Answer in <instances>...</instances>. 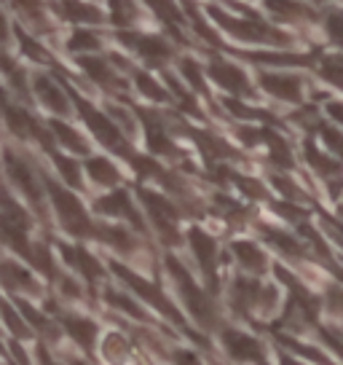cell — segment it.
<instances>
[{
	"label": "cell",
	"instance_id": "816d5d0a",
	"mask_svg": "<svg viewBox=\"0 0 343 365\" xmlns=\"http://www.w3.org/2000/svg\"><path fill=\"white\" fill-rule=\"evenodd\" d=\"M341 212H343V207H341Z\"/></svg>",
	"mask_w": 343,
	"mask_h": 365
},
{
	"label": "cell",
	"instance_id": "d6986e66",
	"mask_svg": "<svg viewBox=\"0 0 343 365\" xmlns=\"http://www.w3.org/2000/svg\"><path fill=\"white\" fill-rule=\"evenodd\" d=\"M94 210H97L100 215L121 217V220H126V223H132L137 231L145 228V223H142V217H139V212H137V207L132 205L129 194L121 191V188H115V191H110V194L100 196V199L94 202Z\"/></svg>",
	"mask_w": 343,
	"mask_h": 365
},
{
	"label": "cell",
	"instance_id": "52a82bcc",
	"mask_svg": "<svg viewBox=\"0 0 343 365\" xmlns=\"http://www.w3.org/2000/svg\"><path fill=\"white\" fill-rule=\"evenodd\" d=\"M6 172H9L14 185L22 191L24 199L35 207V212L46 215V210H43V182H46V178L24 156H16L14 150H6Z\"/></svg>",
	"mask_w": 343,
	"mask_h": 365
},
{
	"label": "cell",
	"instance_id": "f1b7e54d",
	"mask_svg": "<svg viewBox=\"0 0 343 365\" xmlns=\"http://www.w3.org/2000/svg\"><path fill=\"white\" fill-rule=\"evenodd\" d=\"M183 3V11H185V19H188V27L194 30V35L199 41H204V43H212V46H223L220 43V38L215 35V24L206 22V14L196 6V0H180Z\"/></svg>",
	"mask_w": 343,
	"mask_h": 365
},
{
	"label": "cell",
	"instance_id": "6da1fadb",
	"mask_svg": "<svg viewBox=\"0 0 343 365\" xmlns=\"http://www.w3.org/2000/svg\"><path fill=\"white\" fill-rule=\"evenodd\" d=\"M206 16L226 35L244 41V43L263 46V48H290L295 43L292 35L285 33L276 24H268L265 19H260L244 3H233V11H226L223 6H206Z\"/></svg>",
	"mask_w": 343,
	"mask_h": 365
},
{
	"label": "cell",
	"instance_id": "ba28073f",
	"mask_svg": "<svg viewBox=\"0 0 343 365\" xmlns=\"http://www.w3.org/2000/svg\"><path fill=\"white\" fill-rule=\"evenodd\" d=\"M206 76L215 81L223 91H228L231 97H239V100H252L255 97V86H252L250 76L233 59L212 54L209 65H206Z\"/></svg>",
	"mask_w": 343,
	"mask_h": 365
},
{
	"label": "cell",
	"instance_id": "4316f807",
	"mask_svg": "<svg viewBox=\"0 0 343 365\" xmlns=\"http://www.w3.org/2000/svg\"><path fill=\"white\" fill-rule=\"evenodd\" d=\"M107 16L118 30H134L145 19L139 0H107Z\"/></svg>",
	"mask_w": 343,
	"mask_h": 365
},
{
	"label": "cell",
	"instance_id": "ac0fdd59",
	"mask_svg": "<svg viewBox=\"0 0 343 365\" xmlns=\"http://www.w3.org/2000/svg\"><path fill=\"white\" fill-rule=\"evenodd\" d=\"M150 9V14L164 24V30L172 35V41L177 43H185V27H188V19H185L183 3L180 0H142Z\"/></svg>",
	"mask_w": 343,
	"mask_h": 365
},
{
	"label": "cell",
	"instance_id": "603a6c76",
	"mask_svg": "<svg viewBox=\"0 0 343 365\" xmlns=\"http://www.w3.org/2000/svg\"><path fill=\"white\" fill-rule=\"evenodd\" d=\"M260 234H263V240L268 242L271 247H276L285 258L303 261V258L311 252L309 245H306V240H297V237L287 234V231H279V228H271V226H260Z\"/></svg>",
	"mask_w": 343,
	"mask_h": 365
},
{
	"label": "cell",
	"instance_id": "3957f363",
	"mask_svg": "<svg viewBox=\"0 0 343 365\" xmlns=\"http://www.w3.org/2000/svg\"><path fill=\"white\" fill-rule=\"evenodd\" d=\"M46 188H48L51 207H54L62 228L68 234H73V237H78V240H94L97 231H100V223H94L92 217H89L86 207L78 202V196H73L68 188H62L59 182L48 180V178H46Z\"/></svg>",
	"mask_w": 343,
	"mask_h": 365
},
{
	"label": "cell",
	"instance_id": "f6af8a7d",
	"mask_svg": "<svg viewBox=\"0 0 343 365\" xmlns=\"http://www.w3.org/2000/svg\"><path fill=\"white\" fill-rule=\"evenodd\" d=\"M324 33L335 46H343V9L324 14Z\"/></svg>",
	"mask_w": 343,
	"mask_h": 365
},
{
	"label": "cell",
	"instance_id": "7bdbcfd3",
	"mask_svg": "<svg viewBox=\"0 0 343 365\" xmlns=\"http://www.w3.org/2000/svg\"><path fill=\"white\" fill-rule=\"evenodd\" d=\"M105 113L113 118L115 124H118V129H121L126 137L134 135V129H137V121H134V115L129 113V108H124V105H107V108H105Z\"/></svg>",
	"mask_w": 343,
	"mask_h": 365
},
{
	"label": "cell",
	"instance_id": "5bb4252c",
	"mask_svg": "<svg viewBox=\"0 0 343 365\" xmlns=\"http://www.w3.org/2000/svg\"><path fill=\"white\" fill-rule=\"evenodd\" d=\"M188 245L194 250V258L199 263L201 274L206 277V282L209 285H218V258H220L218 240L212 234H206L204 228H191L188 231Z\"/></svg>",
	"mask_w": 343,
	"mask_h": 365
},
{
	"label": "cell",
	"instance_id": "cb8c5ba5",
	"mask_svg": "<svg viewBox=\"0 0 343 365\" xmlns=\"http://www.w3.org/2000/svg\"><path fill=\"white\" fill-rule=\"evenodd\" d=\"M231 250H233V258H236V263H239L247 274L260 277V274L268 272V258H265V252L260 250L255 242L239 240V242H233V245H231Z\"/></svg>",
	"mask_w": 343,
	"mask_h": 365
},
{
	"label": "cell",
	"instance_id": "d6a6232c",
	"mask_svg": "<svg viewBox=\"0 0 343 365\" xmlns=\"http://www.w3.org/2000/svg\"><path fill=\"white\" fill-rule=\"evenodd\" d=\"M83 170H86V175L92 178V182L102 185V188H115V185L121 182V172H118V167L110 164L105 156H89Z\"/></svg>",
	"mask_w": 343,
	"mask_h": 365
},
{
	"label": "cell",
	"instance_id": "277c9868",
	"mask_svg": "<svg viewBox=\"0 0 343 365\" xmlns=\"http://www.w3.org/2000/svg\"><path fill=\"white\" fill-rule=\"evenodd\" d=\"M70 94H73V103H75V108H78L80 118L86 121V126L92 129L94 137L102 143L105 148H110L113 153H118V156H124V159H129V161L137 156V153L132 150V145H129L126 135L118 129V124H115L110 115L102 113V110H97L92 103H86L78 91H70Z\"/></svg>",
	"mask_w": 343,
	"mask_h": 365
},
{
	"label": "cell",
	"instance_id": "e575fe53",
	"mask_svg": "<svg viewBox=\"0 0 343 365\" xmlns=\"http://www.w3.org/2000/svg\"><path fill=\"white\" fill-rule=\"evenodd\" d=\"M263 143H265V148H268V159H271L274 167H279V170H290V167L295 164L292 150H290L285 137H279V132L263 129Z\"/></svg>",
	"mask_w": 343,
	"mask_h": 365
},
{
	"label": "cell",
	"instance_id": "681fc988",
	"mask_svg": "<svg viewBox=\"0 0 343 365\" xmlns=\"http://www.w3.org/2000/svg\"><path fill=\"white\" fill-rule=\"evenodd\" d=\"M324 228H327V234H330L332 240L343 247V226L341 223H335V220H324Z\"/></svg>",
	"mask_w": 343,
	"mask_h": 365
},
{
	"label": "cell",
	"instance_id": "1f68e13d",
	"mask_svg": "<svg viewBox=\"0 0 343 365\" xmlns=\"http://www.w3.org/2000/svg\"><path fill=\"white\" fill-rule=\"evenodd\" d=\"M65 48L78 54V57L97 54V51H102V38H100V33H94L92 27H73V33L65 41Z\"/></svg>",
	"mask_w": 343,
	"mask_h": 365
},
{
	"label": "cell",
	"instance_id": "9c48e42d",
	"mask_svg": "<svg viewBox=\"0 0 343 365\" xmlns=\"http://www.w3.org/2000/svg\"><path fill=\"white\" fill-rule=\"evenodd\" d=\"M78 68L94 86H100V89L113 94V97H124L126 89H129L124 76L118 73V68H113L110 57L105 59L100 54H83V57H78Z\"/></svg>",
	"mask_w": 343,
	"mask_h": 365
},
{
	"label": "cell",
	"instance_id": "ab89813d",
	"mask_svg": "<svg viewBox=\"0 0 343 365\" xmlns=\"http://www.w3.org/2000/svg\"><path fill=\"white\" fill-rule=\"evenodd\" d=\"M317 135L322 137L327 153H332L335 159H343V126L320 121V124H317Z\"/></svg>",
	"mask_w": 343,
	"mask_h": 365
},
{
	"label": "cell",
	"instance_id": "2e32d148",
	"mask_svg": "<svg viewBox=\"0 0 343 365\" xmlns=\"http://www.w3.org/2000/svg\"><path fill=\"white\" fill-rule=\"evenodd\" d=\"M33 94L35 100L43 105L46 110H51L54 115H68L70 113V97L65 91V83H57V81L46 76V73H35L33 76Z\"/></svg>",
	"mask_w": 343,
	"mask_h": 365
},
{
	"label": "cell",
	"instance_id": "7dc6e473",
	"mask_svg": "<svg viewBox=\"0 0 343 365\" xmlns=\"http://www.w3.org/2000/svg\"><path fill=\"white\" fill-rule=\"evenodd\" d=\"M59 293L65 298H80V287L73 277H59Z\"/></svg>",
	"mask_w": 343,
	"mask_h": 365
},
{
	"label": "cell",
	"instance_id": "f546056e",
	"mask_svg": "<svg viewBox=\"0 0 343 365\" xmlns=\"http://www.w3.org/2000/svg\"><path fill=\"white\" fill-rule=\"evenodd\" d=\"M3 279H6V287L14 290V293H22V296H33V293H41V285L33 274L22 269L19 263L6 261L3 263Z\"/></svg>",
	"mask_w": 343,
	"mask_h": 365
},
{
	"label": "cell",
	"instance_id": "74e56055",
	"mask_svg": "<svg viewBox=\"0 0 343 365\" xmlns=\"http://www.w3.org/2000/svg\"><path fill=\"white\" fill-rule=\"evenodd\" d=\"M317 73L322 81L343 91V57L341 54H320L317 59Z\"/></svg>",
	"mask_w": 343,
	"mask_h": 365
},
{
	"label": "cell",
	"instance_id": "5b68a950",
	"mask_svg": "<svg viewBox=\"0 0 343 365\" xmlns=\"http://www.w3.org/2000/svg\"><path fill=\"white\" fill-rule=\"evenodd\" d=\"M115 41L124 46L126 51L137 54L148 68H167L174 59V46L161 35L139 33V30H118Z\"/></svg>",
	"mask_w": 343,
	"mask_h": 365
},
{
	"label": "cell",
	"instance_id": "83f0119b",
	"mask_svg": "<svg viewBox=\"0 0 343 365\" xmlns=\"http://www.w3.org/2000/svg\"><path fill=\"white\" fill-rule=\"evenodd\" d=\"M48 129H51V137H54V143H57V145H62V148L68 150V153L89 156V143H86V137L80 135L75 126H70V124H65V121L54 118V121L48 124Z\"/></svg>",
	"mask_w": 343,
	"mask_h": 365
},
{
	"label": "cell",
	"instance_id": "bcb514c9",
	"mask_svg": "<svg viewBox=\"0 0 343 365\" xmlns=\"http://www.w3.org/2000/svg\"><path fill=\"white\" fill-rule=\"evenodd\" d=\"M327 307L335 317H343V287L341 285H330L327 287Z\"/></svg>",
	"mask_w": 343,
	"mask_h": 365
},
{
	"label": "cell",
	"instance_id": "4fadbf2b",
	"mask_svg": "<svg viewBox=\"0 0 343 365\" xmlns=\"http://www.w3.org/2000/svg\"><path fill=\"white\" fill-rule=\"evenodd\" d=\"M265 14L279 24H292V27H311L322 22L317 9L306 0H263Z\"/></svg>",
	"mask_w": 343,
	"mask_h": 365
},
{
	"label": "cell",
	"instance_id": "60d3db41",
	"mask_svg": "<svg viewBox=\"0 0 343 365\" xmlns=\"http://www.w3.org/2000/svg\"><path fill=\"white\" fill-rule=\"evenodd\" d=\"M48 156H51V161L57 164L59 175H62V180L68 182V185H73V188H80V185H83V178H80L83 170H80L70 156H62V153H57V150H51Z\"/></svg>",
	"mask_w": 343,
	"mask_h": 365
},
{
	"label": "cell",
	"instance_id": "9a60e30c",
	"mask_svg": "<svg viewBox=\"0 0 343 365\" xmlns=\"http://www.w3.org/2000/svg\"><path fill=\"white\" fill-rule=\"evenodd\" d=\"M139 121L145 124V137H148V148L156 156H167V159H180V148L174 145V140L169 135V126L153 110H137Z\"/></svg>",
	"mask_w": 343,
	"mask_h": 365
},
{
	"label": "cell",
	"instance_id": "d590c367",
	"mask_svg": "<svg viewBox=\"0 0 343 365\" xmlns=\"http://www.w3.org/2000/svg\"><path fill=\"white\" fill-rule=\"evenodd\" d=\"M177 70H180V76H183L185 86H191V91L201 94V97L209 94V89H206V68H201L194 57L177 59Z\"/></svg>",
	"mask_w": 343,
	"mask_h": 365
},
{
	"label": "cell",
	"instance_id": "b9f144b4",
	"mask_svg": "<svg viewBox=\"0 0 343 365\" xmlns=\"http://www.w3.org/2000/svg\"><path fill=\"white\" fill-rule=\"evenodd\" d=\"M6 78H9V86H11L16 94H19V100H30V91H33V83H27V76H24V70L14 62L11 57H6Z\"/></svg>",
	"mask_w": 343,
	"mask_h": 365
},
{
	"label": "cell",
	"instance_id": "30bf717a",
	"mask_svg": "<svg viewBox=\"0 0 343 365\" xmlns=\"http://www.w3.org/2000/svg\"><path fill=\"white\" fill-rule=\"evenodd\" d=\"M258 83L265 94H271L279 103L300 105L303 103V94H306V78L297 76V73H282V70H260Z\"/></svg>",
	"mask_w": 343,
	"mask_h": 365
},
{
	"label": "cell",
	"instance_id": "f35d334b",
	"mask_svg": "<svg viewBox=\"0 0 343 365\" xmlns=\"http://www.w3.org/2000/svg\"><path fill=\"white\" fill-rule=\"evenodd\" d=\"M105 301H107V304H110L113 309H118V312H124V314H132L134 319H148L145 309L139 307V304L132 296L121 293V290H113V287H107V290H105Z\"/></svg>",
	"mask_w": 343,
	"mask_h": 365
},
{
	"label": "cell",
	"instance_id": "836d02e7",
	"mask_svg": "<svg viewBox=\"0 0 343 365\" xmlns=\"http://www.w3.org/2000/svg\"><path fill=\"white\" fill-rule=\"evenodd\" d=\"M129 76H132V81H134V89H137L145 100H150V103H174V100H172V91L164 89L159 81L150 76L148 70L134 68Z\"/></svg>",
	"mask_w": 343,
	"mask_h": 365
},
{
	"label": "cell",
	"instance_id": "d4e9b609",
	"mask_svg": "<svg viewBox=\"0 0 343 365\" xmlns=\"http://www.w3.org/2000/svg\"><path fill=\"white\" fill-rule=\"evenodd\" d=\"M303 150H306V161H309L311 170L317 172L320 178H324L327 182H335L343 175L341 159H335L332 153H324V150H320L314 143H306V145H303Z\"/></svg>",
	"mask_w": 343,
	"mask_h": 365
},
{
	"label": "cell",
	"instance_id": "44dd1931",
	"mask_svg": "<svg viewBox=\"0 0 343 365\" xmlns=\"http://www.w3.org/2000/svg\"><path fill=\"white\" fill-rule=\"evenodd\" d=\"M223 346H226V352H228L231 360H236V363H260L265 365V357H263V346L258 339H252L247 333H239V331H223Z\"/></svg>",
	"mask_w": 343,
	"mask_h": 365
},
{
	"label": "cell",
	"instance_id": "7402d4cb",
	"mask_svg": "<svg viewBox=\"0 0 343 365\" xmlns=\"http://www.w3.org/2000/svg\"><path fill=\"white\" fill-rule=\"evenodd\" d=\"M59 255L65 258L68 266H73L75 272L86 279V282H100L102 279V263L94 258L92 252H86L78 245H59Z\"/></svg>",
	"mask_w": 343,
	"mask_h": 365
},
{
	"label": "cell",
	"instance_id": "7a4b0ae2",
	"mask_svg": "<svg viewBox=\"0 0 343 365\" xmlns=\"http://www.w3.org/2000/svg\"><path fill=\"white\" fill-rule=\"evenodd\" d=\"M167 272H169L172 282H174V287H177L180 298L185 301L188 312L196 317V322H199L201 328H215V325H218V309H215V301L206 296L201 287L196 285L191 272L180 263V258H172L169 255V258H167Z\"/></svg>",
	"mask_w": 343,
	"mask_h": 365
},
{
	"label": "cell",
	"instance_id": "f907efd6",
	"mask_svg": "<svg viewBox=\"0 0 343 365\" xmlns=\"http://www.w3.org/2000/svg\"><path fill=\"white\" fill-rule=\"evenodd\" d=\"M174 365H201L199 363V357L191 352H177L174 354Z\"/></svg>",
	"mask_w": 343,
	"mask_h": 365
},
{
	"label": "cell",
	"instance_id": "8992f818",
	"mask_svg": "<svg viewBox=\"0 0 343 365\" xmlns=\"http://www.w3.org/2000/svg\"><path fill=\"white\" fill-rule=\"evenodd\" d=\"M139 202L145 205V212L150 217V226L156 228L161 240L167 245H177L180 242V231H177V223H180V207L174 205L172 199L156 194V191H148V188H139Z\"/></svg>",
	"mask_w": 343,
	"mask_h": 365
},
{
	"label": "cell",
	"instance_id": "c3c4849f",
	"mask_svg": "<svg viewBox=\"0 0 343 365\" xmlns=\"http://www.w3.org/2000/svg\"><path fill=\"white\" fill-rule=\"evenodd\" d=\"M324 110H327V115L332 118V124L343 126V103H338V100H330V103L324 105Z\"/></svg>",
	"mask_w": 343,
	"mask_h": 365
},
{
	"label": "cell",
	"instance_id": "8fae6325",
	"mask_svg": "<svg viewBox=\"0 0 343 365\" xmlns=\"http://www.w3.org/2000/svg\"><path fill=\"white\" fill-rule=\"evenodd\" d=\"M110 269H113V272L118 274V277H121V282H124V285L129 287V290H132V293H134L137 298H142V301H148L150 307L159 309V312H161V314H164L167 319H174V322H183V317L177 314V309L172 307L169 298L164 296V293H161V290H159L156 285H150L148 279H142L139 274L129 272V269H126V266H121V263H110Z\"/></svg>",
	"mask_w": 343,
	"mask_h": 365
},
{
	"label": "cell",
	"instance_id": "ffe728a7",
	"mask_svg": "<svg viewBox=\"0 0 343 365\" xmlns=\"http://www.w3.org/2000/svg\"><path fill=\"white\" fill-rule=\"evenodd\" d=\"M9 3H11V9L16 11V16H19V24H24L33 35L41 38V35L54 33V24L48 19L43 0H9Z\"/></svg>",
	"mask_w": 343,
	"mask_h": 365
},
{
	"label": "cell",
	"instance_id": "e0dca14e",
	"mask_svg": "<svg viewBox=\"0 0 343 365\" xmlns=\"http://www.w3.org/2000/svg\"><path fill=\"white\" fill-rule=\"evenodd\" d=\"M51 9L62 22L73 24V27H94V24L105 22V11L97 3H86V0H57L51 3Z\"/></svg>",
	"mask_w": 343,
	"mask_h": 365
},
{
	"label": "cell",
	"instance_id": "7c38bea8",
	"mask_svg": "<svg viewBox=\"0 0 343 365\" xmlns=\"http://www.w3.org/2000/svg\"><path fill=\"white\" fill-rule=\"evenodd\" d=\"M239 57L258 68H317L320 51L300 54L290 48H260V51H239Z\"/></svg>",
	"mask_w": 343,
	"mask_h": 365
},
{
	"label": "cell",
	"instance_id": "484cf974",
	"mask_svg": "<svg viewBox=\"0 0 343 365\" xmlns=\"http://www.w3.org/2000/svg\"><path fill=\"white\" fill-rule=\"evenodd\" d=\"M97 240H102L107 247H113L115 252H121V255H126V258H134V255L139 252L137 237H134L129 228L100 226V231H97Z\"/></svg>",
	"mask_w": 343,
	"mask_h": 365
},
{
	"label": "cell",
	"instance_id": "ee69618b",
	"mask_svg": "<svg viewBox=\"0 0 343 365\" xmlns=\"http://www.w3.org/2000/svg\"><path fill=\"white\" fill-rule=\"evenodd\" d=\"M271 182H274L276 191L285 196L287 202H295L297 205V202H303V199H306V194L297 188V182H292L287 175H282V172H279V175H271Z\"/></svg>",
	"mask_w": 343,
	"mask_h": 365
},
{
	"label": "cell",
	"instance_id": "8d00e7d4",
	"mask_svg": "<svg viewBox=\"0 0 343 365\" xmlns=\"http://www.w3.org/2000/svg\"><path fill=\"white\" fill-rule=\"evenodd\" d=\"M62 322H65V328H68L70 339H75L83 349H92L94 339H97V325H94L92 319L75 317V314H62Z\"/></svg>",
	"mask_w": 343,
	"mask_h": 365
},
{
	"label": "cell",
	"instance_id": "4dcf8cb0",
	"mask_svg": "<svg viewBox=\"0 0 343 365\" xmlns=\"http://www.w3.org/2000/svg\"><path fill=\"white\" fill-rule=\"evenodd\" d=\"M16 41H19V51L30 62H38V65H51V68H59L57 59L48 54V48L41 43V38L33 35L30 30H22V24H16Z\"/></svg>",
	"mask_w": 343,
	"mask_h": 365
}]
</instances>
